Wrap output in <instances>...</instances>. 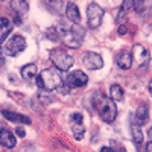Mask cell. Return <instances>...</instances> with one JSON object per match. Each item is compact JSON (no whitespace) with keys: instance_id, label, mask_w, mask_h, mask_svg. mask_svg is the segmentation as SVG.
Wrapping results in <instances>:
<instances>
[{"instance_id":"1","label":"cell","mask_w":152,"mask_h":152,"mask_svg":"<svg viewBox=\"0 0 152 152\" xmlns=\"http://www.w3.org/2000/svg\"><path fill=\"white\" fill-rule=\"evenodd\" d=\"M56 31H58L59 40L64 43L67 47L79 49L82 46L85 31L82 29V26H79V24H75V23H70V21H66V20H61L59 24L56 26Z\"/></svg>"},{"instance_id":"2","label":"cell","mask_w":152,"mask_h":152,"mask_svg":"<svg viewBox=\"0 0 152 152\" xmlns=\"http://www.w3.org/2000/svg\"><path fill=\"white\" fill-rule=\"evenodd\" d=\"M93 105H94V110L97 111V114L100 116L104 122L107 123H113L117 117V107H116V102L111 99V97H107L105 94L102 93H96L93 96Z\"/></svg>"},{"instance_id":"3","label":"cell","mask_w":152,"mask_h":152,"mask_svg":"<svg viewBox=\"0 0 152 152\" xmlns=\"http://www.w3.org/2000/svg\"><path fill=\"white\" fill-rule=\"evenodd\" d=\"M35 81H37L38 87L44 91L59 90L62 87V78L56 69H44L41 73H38Z\"/></svg>"},{"instance_id":"4","label":"cell","mask_w":152,"mask_h":152,"mask_svg":"<svg viewBox=\"0 0 152 152\" xmlns=\"http://www.w3.org/2000/svg\"><path fill=\"white\" fill-rule=\"evenodd\" d=\"M50 61L53 62V66L56 67V70L59 72H69L73 66V56L64 49H52L50 50Z\"/></svg>"},{"instance_id":"5","label":"cell","mask_w":152,"mask_h":152,"mask_svg":"<svg viewBox=\"0 0 152 152\" xmlns=\"http://www.w3.org/2000/svg\"><path fill=\"white\" fill-rule=\"evenodd\" d=\"M26 49V38L23 35H12L9 40L5 41L2 52L8 56H17Z\"/></svg>"},{"instance_id":"6","label":"cell","mask_w":152,"mask_h":152,"mask_svg":"<svg viewBox=\"0 0 152 152\" xmlns=\"http://www.w3.org/2000/svg\"><path fill=\"white\" fill-rule=\"evenodd\" d=\"M131 56H132V66L138 69L146 67L151 61V52L143 44H134L131 49Z\"/></svg>"},{"instance_id":"7","label":"cell","mask_w":152,"mask_h":152,"mask_svg":"<svg viewBox=\"0 0 152 152\" xmlns=\"http://www.w3.org/2000/svg\"><path fill=\"white\" fill-rule=\"evenodd\" d=\"M102 18H104V9L97 3H90L87 8V21L88 26L91 29H97L102 24Z\"/></svg>"},{"instance_id":"8","label":"cell","mask_w":152,"mask_h":152,"mask_svg":"<svg viewBox=\"0 0 152 152\" xmlns=\"http://www.w3.org/2000/svg\"><path fill=\"white\" fill-rule=\"evenodd\" d=\"M69 122H70V128H72V132L75 135L76 140H81L84 137V132H85V128H84V117L81 113H72L70 117H69Z\"/></svg>"},{"instance_id":"9","label":"cell","mask_w":152,"mask_h":152,"mask_svg":"<svg viewBox=\"0 0 152 152\" xmlns=\"http://www.w3.org/2000/svg\"><path fill=\"white\" fill-rule=\"evenodd\" d=\"M87 82H88V76L82 73L81 70H75L69 73L66 78V85L69 88H82L87 85Z\"/></svg>"},{"instance_id":"10","label":"cell","mask_w":152,"mask_h":152,"mask_svg":"<svg viewBox=\"0 0 152 152\" xmlns=\"http://www.w3.org/2000/svg\"><path fill=\"white\" fill-rule=\"evenodd\" d=\"M82 62L88 70H99V69L104 67L102 56H100L99 53H96V52H85L84 58H82Z\"/></svg>"},{"instance_id":"11","label":"cell","mask_w":152,"mask_h":152,"mask_svg":"<svg viewBox=\"0 0 152 152\" xmlns=\"http://www.w3.org/2000/svg\"><path fill=\"white\" fill-rule=\"evenodd\" d=\"M148 119H149V108H148L146 104H140V105L137 107V110H135L132 122L137 123L138 126H142V125H145L148 122Z\"/></svg>"},{"instance_id":"12","label":"cell","mask_w":152,"mask_h":152,"mask_svg":"<svg viewBox=\"0 0 152 152\" xmlns=\"http://www.w3.org/2000/svg\"><path fill=\"white\" fill-rule=\"evenodd\" d=\"M15 145H17V138H15L14 134L9 129H5V128L0 129V146L12 149V148H15Z\"/></svg>"},{"instance_id":"13","label":"cell","mask_w":152,"mask_h":152,"mask_svg":"<svg viewBox=\"0 0 152 152\" xmlns=\"http://www.w3.org/2000/svg\"><path fill=\"white\" fill-rule=\"evenodd\" d=\"M2 114H3V117L9 122L31 125V119L28 116H23V114H18V113H14V111H8V110H2Z\"/></svg>"},{"instance_id":"14","label":"cell","mask_w":152,"mask_h":152,"mask_svg":"<svg viewBox=\"0 0 152 152\" xmlns=\"http://www.w3.org/2000/svg\"><path fill=\"white\" fill-rule=\"evenodd\" d=\"M116 64H117L120 69H123V70L131 69V66H132L131 52H128V50H122V52L116 56Z\"/></svg>"},{"instance_id":"15","label":"cell","mask_w":152,"mask_h":152,"mask_svg":"<svg viewBox=\"0 0 152 152\" xmlns=\"http://www.w3.org/2000/svg\"><path fill=\"white\" fill-rule=\"evenodd\" d=\"M66 15H67V20H69L70 23L79 24V21H81V14H79V8L76 6L75 3H67V5H66Z\"/></svg>"},{"instance_id":"16","label":"cell","mask_w":152,"mask_h":152,"mask_svg":"<svg viewBox=\"0 0 152 152\" xmlns=\"http://www.w3.org/2000/svg\"><path fill=\"white\" fill-rule=\"evenodd\" d=\"M20 73H21V78L26 81V82L35 81L37 76H38V73H37V66H35V64H26V66H23L21 70H20Z\"/></svg>"},{"instance_id":"17","label":"cell","mask_w":152,"mask_h":152,"mask_svg":"<svg viewBox=\"0 0 152 152\" xmlns=\"http://www.w3.org/2000/svg\"><path fill=\"white\" fill-rule=\"evenodd\" d=\"M131 137H132V142H134V145L140 149V146L143 145V140H145V137H143V131H142V128L138 126L137 123H134L132 120H131Z\"/></svg>"},{"instance_id":"18","label":"cell","mask_w":152,"mask_h":152,"mask_svg":"<svg viewBox=\"0 0 152 152\" xmlns=\"http://www.w3.org/2000/svg\"><path fill=\"white\" fill-rule=\"evenodd\" d=\"M11 32H12V21L8 18H0V44L6 41Z\"/></svg>"},{"instance_id":"19","label":"cell","mask_w":152,"mask_h":152,"mask_svg":"<svg viewBox=\"0 0 152 152\" xmlns=\"http://www.w3.org/2000/svg\"><path fill=\"white\" fill-rule=\"evenodd\" d=\"M11 9L14 11L15 15H26V12L29 11V5L28 2H23V0H12L9 3Z\"/></svg>"},{"instance_id":"20","label":"cell","mask_w":152,"mask_h":152,"mask_svg":"<svg viewBox=\"0 0 152 152\" xmlns=\"http://www.w3.org/2000/svg\"><path fill=\"white\" fill-rule=\"evenodd\" d=\"M110 96H111V99L114 100V102H117V100L120 102V100L125 97V91L119 84H113L110 87Z\"/></svg>"},{"instance_id":"21","label":"cell","mask_w":152,"mask_h":152,"mask_svg":"<svg viewBox=\"0 0 152 152\" xmlns=\"http://www.w3.org/2000/svg\"><path fill=\"white\" fill-rule=\"evenodd\" d=\"M131 9H132V2H129V0H126V2H123L122 3V6H120V9H119V14H117V17H116V21H117V24L128 15V12H131Z\"/></svg>"},{"instance_id":"22","label":"cell","mask_w":152,"mask_h":152,"mask_svg":"<svg viewBox=\"0 0 152 152\" xmlns=\"http://www.w3.org/2000/svg\"><path fill=\"white\" fill-rule=\"evenodd\" d=\"M46 35H47L52 41H58V40H59V37H58V31H56V26L49 28V29L46 31Z\"/></svg>"},{"instance_id":"23","label":"cell","mask_w":152,"mask_h":152,"mask_svg":"<svg viewBox=\"0 0 152 152\" xmlns=\"http://www.w3.org/2000/svg\"><path fill=\"white\" fill-rule=\"evenodd\" d=\"M128 32V26L126 24H119V35H125Z\"/></svg>"},{"instance_id":"24","label":"cell","mask_w":152,"mask_h":152,"mask_svg":"<svg viewBox=\"0 0 152 152\" xmlns=\"http://www.w3.org/2000/svg\"><path fill=\"white\" fill-rule=\"evenodd\" d=\"M15 132H17V135H18V137H21V138H23L24 135H26V131H24L23 128H20V126H18V128L15 129Z\"/></svg>"},{"instance_id":"25","label":"cell","mask_w":152,"mask_h":152,"mask_svg":"<svg viewBox=\"0 0 152 152\" xmlns=\"http://www.w3.org/2000/svg\"><path fill=\"white\" fill-rule=\"evenodd\" d=\"M100 152H116V151H114L111 146H104L102 149H100Z\"/></svg>"},{"instance_id":"26","label":"cell","mask_w":152,"mask_h":152,"mask_svg":"<svg viewBox=\"0 0 152 152\" xmlns=\"http://www.w3.org/2000/svg\"><path fill=\"white\" fill-rule=\"evenodd\" d=\"M145 152H152V142H149V143L145 146Z\"/></svg>"},{"instance_id":"27","label":"cell","mask_w":152,"mask_h":152,"mask_svg":"<svg viewBox=\"0 0 152 152\" xmlns=\"http://www.w3.org/2000/svg\"><path fill=\"white\" fill-rule=\"evenodd\" d=\"M3 64H5V56H3L2 49H0V66H3Z\"/></svg>"},{"instance_id":"28","label":"cell","mask_w":152,"mask_h":152,"mask_svg":"<svg viewBox=\"0 0 152 152\" xmlns=\"http://www.w3.org/2000/svg\"><path fill=\"white\" fill-rule=\"evenodd\" d=\"M148 137H149V142H152V126H151L149 131H148Z\"/></svg>"},{"instance_id":"29","label":"cell","mask_w":152,"mask_h":152,"mask_svg":"<svg viewBox=\"0 0 152 152\" xmlns=\"http://www.w3.org/2000/svg\"><path fill=\"white\" fill-rule=\"evenodd\" d=\"M149 91L152 93V79H151V82H149Z\"/></svg>"}]
</instances>
